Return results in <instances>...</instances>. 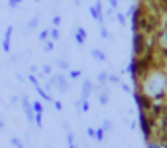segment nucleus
I'll return each instance as SVG.
<instances>
[{"label":"nucleus","instance_id":"7ed1b4c3","mask_svg":"<svg viewBox=\"0 0 167 148\" xmlns=\"http://www.w3.org/2000/svg\"><path fill=\"white\" fill-rule=\"evenodd\" d=\"M97 138H98V140H102V138H103V132H102V130H100L98 134H97Z\"/></svg>","mask_w":167,"mask_h":148},{"label":"nucleus","instance_id":"f03ea898","mask_svg":"<svg viewBox=\"0 0 167 148\" xmlns=\"http://www.w3.org/2000/svg\"><path fill=\"white\" fill-rule=\"evenodd\" d=\"M12 143H13V145H15V147H17V148H23L22 142H20V140H17V138H13V140H12Z\"/></svg>","mask_w":167,"mask_h":148},{"label":"nucleus","instance_id":"39448f33","mask_svg":"<svg viewBox=\"0 0 167 148\" xmlns=\"http://www.w3.org/2000/svg\"><path fill=\"white\" fill-rule=\"evenodd\" d=\"M0 127H2V124H0Z\"/></svg>","mask_w":167,"mask_h":148},{"label":"nucleus","instance_id":"f257e3e1","mask_svg":"<svg viewBox=\"0 0 167 148\" xmlns=\"http://www.w3.org/2000/svg\"><path fill=\"white\" fill-rule=\"evenodd\" d=\"M147 143V148H160L159 147V143H156L154 140H151V142H146Z\"/></svg>","mask_w":167,"mask_h":148},{"label":"nucleus","instance_id":"20e7f679","mask_svg":"<svg viewBox=\"0 0 167 148\" xmlns=\"http://www.w3.org/2000/svg\"><path fill=\"white\" fill-rule=\"evenodd\" d=\"M69 148H75V147H74V145H71V147H69Z\"/></svg>","mask_w":167,"mask_h":148}]
</instances>
